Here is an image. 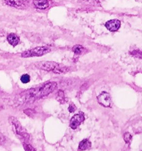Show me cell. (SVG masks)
Listing matches in <instances>:
<instances>
[{
  "mask_svg": "<svg viewBox=\"0 0 142 151\" xmlns=\"http://www.w3.org/2000/svg\"><path fill=\"white\" fill-rule=\"evenodd\" d=\"M33 4L37 9H47L49 6V0H33Z\"/></svg>",
  "mask_w": 142,
  "mask_h": 151,
  "instance_id": "9c48e42d",
  "label": "cell"
},
{
  "mask_svg": "<svg viewBox=\"0 0 142 151\" xmlns=\"http://www.w3.org/2000/svg\"><path fill=\"white\" fill-rule=\"evenodd\" d=\"M6 5L16 9H22L26 6V2L24 0H5Z\"/></svg>",
  "mask_w": 142,
  "mask_h": 151,
  "instance_id": "ba28073f",
  "label": "cell"
},
{
  "mask_svg": "<svg viewBox=\"0 0 142 151\" xmlns=\"http://www.w3.org/2000/svg\"><path fill=\"white\" fill-rule=\"evenodd\" d=\"M75 110H76V107L75 105V104H70L68 107V110L70 113L74 112L75 111Z\"/></svg>",
  "mask_w": 142,
  "mask_h": 151,
  "instance_id": "d6986e66",
  "label": "cell"
},
{
  "mask_svg": "<svg viewBox=\"0 0 142 151\" xmlns=\"http://www.w3.org/2000/svg\"><path fill=\"white\" fill-rule=\"evenodd\" d=\"M131 55L136 58L142 59V50H134L131 52Z\"/></svg>",
  "mask_w": 142,
  "mask_h": 151,
  "instance_id": "e0dca14e",
  "label": "cell"
},
{
  "mask_svg": "<svg viewBox=\"0 0 142 151\" xmlns=\"http://www.w3.org/2000/svg\"><path fill=\"white\" fill-rule=\"evenodd\" d=\"M121 23L118 19H111L107 21L105 26L108 30L111 32H115L118 31L120 27Z\"/></svg>",
  "mask_w": 142,
  "mask_h": 151,
  "instance_id": "52a82bcc",
  "label": "cell"
},
{
  "mask_svg": "<svg viewBox=\"0 0 142 151\" xmlns=\"http://www.w3.org/2000/svg\"><path fill=\"white\" fill-rule=\"evenodd\" d=\"M85 120L84 114L83 112H80L78 114H75L70 120V126L71 129H75Z\"/></svg>",
  "mask_w": 142,
  "mask_h": 151,
  "instance_id": "5b68a950",
  "label": "cell"
},
{
  "mask_svg": "<svg viewBox=\"0 0 142 151\" xmlns=\"http://www.w3.org/2000/svg\"><path fill=\"white\" fill-rule=\"evenodd\" d=\"M4 141V137L0 133V142H3Z\"/></svg>",
  "mask_w": 142,
  "mask_h": 151,
  "instance_id": "ffe728a7",
  "label": "cell"
},
{
  "mask_svg": "<svg viewBox=\"0 0 142 151\" xmlns=\"http://www.w3.org/2000/svg\"><path fill=\"white\" fill-rule=\"evenodd\" d=\"M35 65V67L39 69L44 71H52L54 73L61 64L54 62L42 61L36 63Z\"/></svg>",
  "mask_w": 142,
  "mask_h": 151,
  "instance_id": "277c9868",
  "label": "cell"
},
{
  "mask_svg": "<svg viewBox=\"0 0 142 151\" xmlns=\"http://www.w3.org/2000/svg\"><path fill=\"white\" fill-rule=\"evenodd\" d=\"M1 93H2V91H1V90H0V94Z\"/></svg>",
  "mask_w": 142,
  "mask_h": 151,
  "instance_id": "44dd1931",
  "label": "cell"
},
{
  "mask_svg": "<svg viewBox=\"0 0 142 151\" xmlns=\"http://www.w3.org/2000/svg\"><path fill=\"white\" fill-rule=\"evenodd\" d=\"M51 51V49L47 46H41L29 49L23 52L21 54V57L23 58H31L38 57L43 56L46 54L49 53Z\"/></svg>",
  "mask_w": 142,
  "mask_h": 151,
  "instance_id": "3957f363",
  "label": "cell"
},
{
  "mask_svg": "<svg viewBox=\"0 0 142 151\" xmlns=\"http://www.w3.org/2000/svg\"><path fill=\"white\" fill-rule=\"evenodd\" d=\"M57 87V83L48 82L38 88H32L22 92L20 94L18 99L24 103L32 104L53 93Z\"/></svg>",
  "mask_w": 142,
  "mask_h": 151,
  "instance_id": "6da1fadb",
  "label": "cell"
},
{
  "mask_svg": "<svg viewBox=\"0 0 142 151\" xmlns=\"http://www.w3.org/2000/svg\"><path fill=\"white\" fill-rule=\"evenodd\" d=\"M92 144L88 139L85 138L80 142L78 146V150L80 151H85L91 148Z\"/></svg>",
  "mask_w": 142,
  "mask_h": 151,
  "instance_id": "8fae6325",
  "label": "cell"
},
{
  "mask_svg": "<svg viewBox=\"0 0 142 151\" xmlns=\"http://www.w3.org/2000/svg\"><path fill=\"white\" fill-rule=\"evenodd\" d=\"M7 40L9 45H12L13 47H16L17 45L20 42L19 37L14 33H10L7 37Z\"/></svg>",
  "mask_w": 142,
  "mask_h": 151,
  "instance_id": "30bf717a",
  "label": "cell"
},
{
  "mask_svg": "<svg viewBox=\"0 0 142 151\" xmlns=\"http://www.w3.org/2000/svg\"><path fill=\"white\" fill-rule=\"evenodd\" d=\"M20 80L23 84H27V83H30V81L31 80V78H30V76H29L28 74H25L21 76Z\"/></svg>",
  "mask_w": 142,
  "mask_h": 151,
  "instance_id": "9a60e30c",
  "label": "cell"
},
{
  "mask_svg": "<svg viewBox=\"0 0 142 151\" xmlns=\"http://www.w3.org/2000/svg\"><path fill=\"white\" fill-rule=\"evenodd\" d=\"M23 146L25 151H36L35 148L27 142H23Z\"/></svg>",
  "mask_w": 142,
  "mask_h": 151,
  "instance_id": "2e32d148",
  "label": "cell"
},
{
  "mask_svg": "<svg viewBox=\"0 0 142 151\" xmlns=\"http://www.w3.org/2000/svg\"><path fill=\"white\" fill-rule=\"evenodd\" d=\"M97 100L99 104L106 107H111V100L109 93L103 91L97 96Z\"/></svg>",
  "mask_w": 142,
  "mask_h": 151,
  "instance_id": "8992f818",
  "label": "cell"
},
{
  "mask_svg": "<svg viewBox=\"0 0 142 151\" xmlns=\"http://www.w3.org/2000/svg\"><path fill=\"white\" fill-rule=\"evenodd\" d=\"M57 100L58 101L60 102L61 104H64L66 102L67 100L64 95V93L62 90H59L57 93Z\"/></svg>",
  "mask_w": 142,
  "mask_h": 151,
  "instance_id": "7c38bea8",
  "label": "cell"
},
{
  "mask_svg": "<svg viewBox=\"0 0 142 151\" xmlns=\"http://www.w3.org/2000/svg\"><path fill=\"white\" fill-rule=\"evenodd\" d=\"M73 52L77 55H80L84 52L85 49L80 45H75L73 47Z\"/></svg>",
  "mask_w": 142,
  "mask_h": 151,
  "instance_id": "4fadbf2b",
  "label": "cell"
},
{
  "mask_svg": "<svg viewBox=\"0 0 142 151\" xmlns=\"http://www.w3.org/2000/svg\"><path fill=\"white\" fill-rule=\"evenodd\" d=\"M9 122L13 127V131L16 135L23 142H27L30 138L29 133L23 127L17 118L11 116L9 118Z\"/></svg>",
  "mask_w": 142,
  "mask_h": 151,
  "instance_id": "7a4b0ae2",
  "label": "cell"
},
{
  "mask_svg": "<svg viewBox=\"0 0 142 151\" xmlns=\"http://www.w3.org/2000/svg\"><path fill=\"white\" fill-rule=\"evenodd\" d=\"M123 137L124 139V141L127 144H130V142L132 141V136L130 134V133H129L128 132H125L123 134Z\"/></svg>",
  "mask_w": 142,
  "mask_h": 151,
  "instance_id": "5bb4252c",
  "label": "cell"
},
{
  "mask_svg": "<svg viewBox=\"0 0 142 151\" xmlns=\"http://www.w3.org/2000/svg\"><path fill=\"white\" fill-rule=\"evenodd\" d=\"M35 110L33 109H26L24 110V113L26 115L29 116V117H33L34 115L36 114Z\"/></svg>",
  "mask_w": 142,
  "mask_h": 151,
  "instance_id": "ac0fdd59",
  "label": "cell"
}]
</instances>
